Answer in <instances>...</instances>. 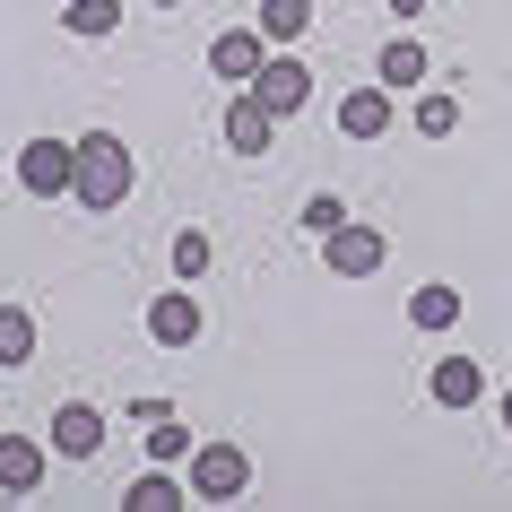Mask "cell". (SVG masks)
Here are the masks:
<instances>
[{
  "label": "cell",
  "mask_w": 512,
  "mask_h": 512,
  "mask_svg": "<svg viewBox=\"0 0 512 512\" xmlns=\"http://www.w3.org/2000/svg\"><path fill=\"white\" fill-rule=\"evenodd\" d=\"M460 322V287H417L408 296V330H452Z\"/></svg>",
  "instance_id": "cell-14"
},
{
  "label": "cell",
  "mask_w": 512,
  "mask_h": 512,
  "mask_svg": "<svg viewBox=\"0 0 512 512\" xmlns=\"http://www.w3.org/2000/svg\"><path fill=\"white\" fill-rule=\"evenodd\" d=\"M304 27H313V0H261V35L270 44H296Z\"/></svg>",
  "instance_id": "cell-16"
},
{
  "label": "cell",
  "mask_w": 512,
  "mask_h": 512,
  "mask_svg": "<svg viewBox=\"0 0 512 512\" xmlns=\"http://www.w3.org/2000/svg\"><path fill=\"white\" fill-rule=\"evenodd\" d=\"M70 200L96 209V217L131 200V148H122L113 131H87V139H79V183H70Z\"/></svg>",
  "instance_id": "cell-1"
},
{
  "label": "cell",
  "mask_w": 512,
  "mask_h": 512,
  "mask_svg": "<svg viewBox=\"0 0 512 512\" xmlns=\"http://www.w3.org/2000/svg\"><path fill=\"white\" fill-rule=\"evenodd\" d=\"M252 96H261L270 113H296L304 96H313V70H304V61H287V53H270V61H261V79H252Z\"/></svg>",
  "instance_id": "cell-8"
},
{
  "label": "cell",
  "mask_w": 512,
  "mask_h": 512,
  "mask_svg": "<svg viewBox=\"0 0 512 512\" xmlns=\"http://www.w3.org/2000/svg\"><path fill=\"white\" fill-rule=\"evenodd\" d=\"M504 426H512V391H504Z\"/></svg>",
  "instance_id": "cell-23"
},
{
  "label": "cell",
  "mask_w": 512,
  "mask_h": 512,
  "mask_svg": "<svg viewBox=\"0 0 512 512\" xmlns=\"http://www.w3.org/2000/svg\"><path fill=\"white\" fill-rule=\"evenodd\" d=\"M322 261H330L339 278H374L382 261H391V235H382V226H356V217H348L339 235H322Z\"/></svg>",
  "instance_id": "cell-3"
},
{
  "label": "cell",
  "mask_w": 512,
  "mask_h": 512,
  "mask_svg": "<svg viewBox=\"0 0 512 512\" xmlns=\"http://www.w3.org/2000/svg\"><path fill=\"white\" fill-rule=\"evenodd\" d=\"M304 226H313V235H339V226H348V200H339V191H313V200H304Z\"/></svg>",
  "instance_id": "cell-21"
},
{
  "label": "cell",
  "mask_w": 512,
  "mask_h": 512,
  "mask_svg": "<svg viewBox=\"0 0 512 512\" xmlns=\"http://www.w3.org/2000/svg\"><path fill=\"white\" fill-rule=\"evenodd\" d=\"M174 504H183V486H174V478H139L131 486V512H174Z\"/></svg>",
  "instance_id": "cell-22"
},
{
  "label": "cell",
  "mask_w": 512,
  "mask_h": 512,
  "mask_svg": "<svg viewBox=\"0 0 512 512\" xmlns=\"http://www.w3.org/2000/svg\"><path fill=\"white\" fill-rule=\"evenodd\" d=\"M374 70H382V87L400 96V87H426V70H434V61H426V44H417V35H391Z\"/></svg>",
  "instance_id": "cell-12"
},
{
  "label": "cell",
  "mask_w": 512,
  "mask_h": 512,
  "mask_svg": "<svg viewBox=\"0 0 512 512\" xmlns=\"http://www.w3.org/2000/svg\"><path fill=\"white\" fill-rule=\"evenodd\" d=\"M61 27H70V35H113V27H122V0H70Z\"/></svg>",
  "instance_id": "cell-17"
},
{
  "label": "cell",
  "mask_w": 512,
  "mask_h": 512,
  "mask_svg": "<svg viewBox=\"0 0 512 512\" xmlns=\"http://www.w3.org/2000/svg\"><path fill=\"white\" fill-rule=\"evenodd\" d=\"M53 452L61 460H96V452H105V408H96V400L53 408Z\"/></svg>",
  "instance_id": "cell-6"
},
{
  "label": "cell",
  "mask_w": 512,
  "mask_h": 512,
  "mask_svg": "<svg viewBox=\"0 0 512 512\" xmlns=\"http://www.w3.org/2000/svg\"><path fill=\"white\" fill-rule=\"evenodd\" d=\"M0 486L9 495H35L44 486V443L35 434H0Z\"/></svg>",
  "instance_id": "cell-9"
},
{
  "label": "cell",
  "mask_w": 512,
  "mask_h": 512,
  "mask_svg": "<svg viewBox=\"0 0 512 512\" xmlns=\"http://www.w3.org/2000/svg\"><path fill=\"white\" fill-rule=\"evenodd\" d=\"M183 452H191V434L174 426V417H148V460L165 469V460H183Z\"/></svg>",
  "instance_id": "cell-19"
},
{
  "label": "cell",
  "mask_w": 512,
  "mask_h": 512,
  "mask_svg": "<svg viewBox=\"0 0 512 512\" xmlns=\"http://www.w3.org/2000/svg\"><path fill=\"white\" fill-rule=\"evenodd\" d=\"M417 131H426V139H452L460 131V96H426V105H417Z\"/></svg>",
  "instance_id": "cell-20"
},
{
  "label": "cell",
  "mask_w": 512,
  "mask_h": 512,
  "mask_svg": "<svg viewBox=\"0 0 512 512\" xmlns=\"http://www.w3.org/2000/svg\"><path fill=\"white\" fill-rule=\"evenodd\" d=\"M261 61H270V35H261V27H226L209 44V70H217V79H235V87L261 79Z\"/></svg>",
  "instance_id": "cell-5"
},
{
  "label": "cell",
  "mask_w": 512,
  "mask_h": 512,
  "mask_svg": "<svg viewBox=\"0 0 512 512\" xmlns=\"http://www.w3.org/2000/svg\"><path fill=\"white\" fill-rule=\"evenodd\" d=\"M148 339H157V348H191V339H200V304L191 296H157L148 304Z\"/></svg>",
  "instance_id": "cell-10"
},
{
  "label": "cell",
  "mask_w": 512,
  "mask_h": 512,
  "mask_svg": "<svg viewBox=\"0 0 512 512\" xmlns=\"http://www.w3.org/2000/svg\"><path fill=\"white\" fill-rule=\"evenodd\" d=\"M157 9H183V0H157Z\"/></svg>",
  "instance_id": "cell-24"
},
{
  "label": "cell",
  "mask_w": 512,
  "mask_h": 512,
  "mask_svg": "<svg viewBox=\"0 0 512 512\" xmlns=\"http://www.w3.org/2000/svg\"><path fill=\"white\" fill-rule=\"evenodd\" d=\"M278 139V113L261 105V96H252V87H243L235 105H226V148H235V157H261V148H270Z\"/></svg>",
  "instance_id": "cell-7"
},
{
  "label": "cell",
  "mask_w": 512,
  "mask_h": 512,
  "mask_svg": "<svg viewBox=\"0 0 512 512\" xmlns=\"http://www.w3.org/2000/svg\"><path fill=\"white\" fill-rule=\"evenodd\" d=\"M35 356V313L27 304H0V365H27Z\"/></svg>",
  "instance_id": "cell-15"
},
{
  "label": "cell",
  "mask_w": 512,
  "mask_h": 512,
  "mask_svg": "<svg viewBox=\"0 0 512 512\" xmlns=\"http://www.w3.org/2000/svg\"><path fill=\"white\" fill-rule=\"evenodd\" d=\"M243 486H252V460L235 443H209V452H191V495H209V504H235Z\"/></svg>",
  "instance_id": "cell-4"
},
{
  "label": "cell",
  "mask_w": 512,
  "mask_h": 512,
  "mask_svg": "<svg viewBox=\"0 0 512 512\" xmlns=\"http://www.w3.org/2000/svg\"><path fill=\"white\" fill-rule=\"evenodd\" d=\"M426 391H434V400H443V408H469V400H478V391H486V374H478V365H469V356H443V365H434V382H426Z\"/></svg>",
  "instance_id": "cell-13"
},
{
  "label": "cell",
  "mask_w": 512,
  "mask_h": 512,
  "mask_svg": "<svg viewBox=\"0 0 512 512\" xmlns=\"http://www.w3.org/2000/svg\"><path fill=\"white\" fill-rule=\"evenodd\" d=\"M18 183H27L35 200H61V191L79 183V139H27V148H18Z\"/></svg>",
  "instance_id": "cell-2"
},
{
  "label": "cell",
  "mask_w": 512,
  "mask_h": 512,
  "mask_svg": "<svg viewBox=\"0 0 512 512\" xmlns=\"http://www.w3.org/2000/svg\"><path fill=\"white\" fill-rule=\"evenodd\" d=\"M200 270H217V243L200 235V226H183V235H174V278H200Z\"/></svg>",
  "instance_id": "cell-18"
},
{
  "label": "cell",
  "mask_w": 512,
  "mask_h": 512,
  "mask_svg": "<svg viewBox=\"0 0 512 512\" xmlns=\"http://www.w3.org/2000/svg\"><path fill=\"white\" fill-rule=\"evenodd\" d=\"M339 131H348V139H382V131H391V87H356V96H348V105H339Z\"/></svg>",
  "instance_id": "cell-11"
}]
</instances>
